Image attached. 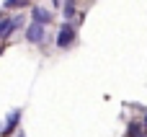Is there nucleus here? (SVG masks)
I'll return each mask as SVG.
<instances>
[{
    "instance_id": "nucleus-3",
    "label": "nucleus",
    "mask_w": 147,
    "mask_h": 137,
    "mask_svg": "<svg viewBox=\"0 0 147 137\" xmlns=\"http://www.w3.org/2000/svg\"><path fill=\"white\" fill-rule=\"evenodd\" d=\"M21 23H23V18H21V16H16V18H8V21H3V18H0V36H8V34H13L16 28H21Z\"/></svg>"
},
{
    "instance_id": "nucleus-2",
    "label": "nucleus",
    "mask_w": 147,
    "mask_h": 137,
    "mask_svg": "<svg viewBox=\"0 0 147 137\" xmlns=\"http://www.w3.org/2000/svg\"><path fill=\"white\" fill-rule=\"evenodd\" d=\"M44 26L41 23H28V28H26V39L31 41V44H41L44 41Z\"/></svg>"
},
{
    "instance_id": "nucleus-1",
    "label": "nucleus",
    "mask_w": 147,
    "mask_h": 137,
    "mask_svg": "<svg viewBox=\"0 0 147 137\" xmlns=\"http://www.w3.org/2000/svg\"><path fill=\"white\" fill-rule=\"evenodd\" d=\"M72 41H75V28H72V23H62V26H59V34H57V44H59L62 49H67Z\"/></svg>"
},
{
    "instance_id": "nucleus-7",
    "label": "nucleus",
    "mask_w": 147,
    "mask_h": 137,
    "mask_svg": "<svg viewBox=\"0 0 147 137\" xmlns=\"http://www.w3.org/2000/svg\"><path fill=\"white\" fill-rule=\"evenodd\" d=\"M127 137H142V127H140V124H129Z\"/></svg>"
},
{
    "instance_id": "nucleus-6",
    "label": "nucleus",
    "mask_w": 147,
    "mask_h": 137,
    "mask_svg": "<svg viewBox=\"0 0 147 137\" xmlns=\"http://www.w3.org/2000/svg\"><path fill=\"white\" fill-rule=\"evenodd\" d=\"M62 13L70 18V16L75 13V0H65V3H62Z\"/></svg>"
},
{
    "instance_id": "nucleus-4",
    "label": "nucleus",
    "mask_w": 147,
    "mask_h": 137,
    "mask_svg": "<svg viewBox=\"0 0 147 137\" xmlns=\"http://www.w3.org/2000/svg\"><path fill=\"white\" fill-rule=\"evenodd\" d=\"M31 18H34V23H41V26H47V23L52 21V13H49L47 8H39V5H36V8L31 10Z\"/></svg>"
},
{
    "instance_id": "nucleus-10",
    "label": "nucleus",
    "mask_w": 147,
    "mask_h": 137,
    "mask_svg": "<svg viewBox=\"0 0 147 137\" xmlns=\"http://www.w3.org/2000/svg\"><path fill=\"white\" fill-rule=\"evenodd\" d=\"M145 119H147V117H145Z\"/></svg>"
},
{
    "instance_id": "nucleus-5",
    "label": "nucleus",
    "mask_w": 147,
    "mask_h": 137,
    "mask_svg": "<svg viewBox=\"0 0 147 137\" xmlns=\"http://www.w3.org/2000/svg\"><path fill=\"white\" fill-rule=\"evenodd\" d=\"M18 119H21V109H16V111H10V117H8V122H5V127H3V135H10V132L16 130V124H18Z\"/></svg>"
},
{
    "instance_id": "nucleus-9",
    "label": "nucleus",
    "mask_w": 147,
    "mask_h": 137,
    "mask_svg": "<svg viewBox=\"0 0 147 137\" xmlns=\"http://www.w3.org/2000/svg\"><path fill=\"white\" fill-rule=\"evenodd\" d=\"M18 137H26V135H23V132H21V135H18Z\"/></svg>"
},
{
    "instance_id": "nucleus-8",
    "label": "nucleus",
    "mask_w": 147,
    "mask_h": 137,
    "mask_svg": "<svg viewBox=\"0 0 147 137\" xmlns=\"http://www.w3.org/2000/svg\"><path fill=\"white\" fill-rule=\"evenodd\" d=\"M3 5L5 8H23V5H28V0H5Z\"/></svg>"
}]
</instances>
